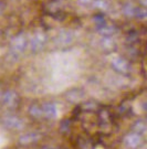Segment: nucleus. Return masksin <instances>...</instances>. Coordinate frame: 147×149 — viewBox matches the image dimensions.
Wrapping results in <instances>:
<instances>
[{
    "mask_svg": "<svg viewBox=\"0 0 147 149\" xmlns=\"http://www.w3.org/2000/svg\"><path fill=\"white\" fill-rule=\"evenodd\" d=\"M1 124L8 130H15V132H21L26 128L24 120L16 115H6L1 119Z\"/></svg>",
    "mask_w": 147,
    "mask_h": 149,
    "instance_id": "1",
    "label": "nucleus"
},
{
    "mask_svg": "<svg viewBox=\"0 0 147 149\" xmlns=\"http://www.w3.org/2000/svg\"><path fill=\"white\" fill-rule=\"evenodd\" d=\"M1 102L4 104V106L7 107L8 109L15 111L19 107L20 104V96L13 90H7L2 93L1 96Z\"/></svg>",
    "mask_w": 147,
    "mask_h": 149,
    "instance_id": "2",
    "label": "nucleus"
},
{
    "mask_svg": "<svg viewBox=\"0 0 147 149\" xmlns=\"http://www.w3.org/2000/svg\"><path fill=\"white\" fill-rule=\"evenodd\" d=\"M28 47V39L27 36L21 33L18 34L10 43V51L12 54H21L24 52V50Z\"/></svg>",
    "mask_w": 147,
    "mask_h": 149,
    "instance_id": "3",
    "label": "nucleus"
},
{
    "mask_svg": "<svg viewBox=\"0 0 147 149\" xmlns=\"http://www.w3.org/2000/svg\"><path fill=\"white\" fill-rule=\"evenodd\" d=\"M123 143L127 149H138L143 144V136L137 133L131 132L124 137Z\"/></svg>",
    "mask_w": 147,
    "mask_h": 149,
    "instance_id": "4",
    "label": "nucleus"
},
{
    "mask_svg": "<svg viewBox=\"0 0 147 149\" xmlns=\"http://www.w3.org/2000/svg\"><path fill=\"white\" fill-rule=\"evenodd\" d=\"M112 66L120 74L128 75L132 72V65L130 63V61H127L122 56H118V58L113 60L112 61Z\"/></svg>",
    "mask_w": 147,
    "mask_h": 149,
    "instance_id": "5",
    "label": "nucleus"
},
{
    "mask_svg": "<svg viewBox=\"0 0 147 149\" xmlns=\"http://www.w3.org/2000/svg\"><path fill=\"white\" fill-rule=\"evenodd\" d=\"M48 37L44 32H37L30 40V49L33 52H39L44 48L47 43Z\"/></svg>",
    "mask_w": 147,
    "mask_h": 149,
    "instance_id": "6",
    "label": "nucleus"
},
{
    "mask_svg": "<svg viewBox=\"0 0 147 149\" xmlns=\"http://www.w3.org/2000/svg\"><path fill=\"white\" fill-rule=\"evenodd\" d=\"M42 137H43V135L41 133H39V132H31V133H27L24 135L20 136L19 139H18V141L22 146H27V145H31L37 143L40 139H42Z\"/></svg>",
    "mask_w": 147,
    "mask_h": 149,
    "instance_id": "7",
    "label": "nucleus"
},
{
    "mask_svg": "<svg viewBox=\"0 0 147 149\" xmlns=\"http://www.w3.org/2000/svg\"><path fill=\"white\" fill-rule=\"evenodd\" d=\"M42 114H43V117L47 118V119H54L58 115V109H57V106L53 104V103H50V102H47L42 105Z\"/></svg>",
    "mask_w": 147,
    "mask_h": 149,
    "instance_id": "8",
    "label": "nucleus"
},
{
    "mask_svg": "<svg viewBox=\"0 0 147 149\" xmlns=\"http://www.w3.org/2000/svg\"><path fill=\"white\" fill-rule=\"evenodd\" d=\"M83 95H84V92L81 88H72V90L68 91L65 93V98L70 103L76 104V103H79L83 98Z\"/></svg>",
    "mask_w": 147,
    "mask_h": 149,
    "instance_id": "9",
    "label": "nucleus"
},
{
    "mask_svg": "<svg viewBox=\"0 0 147 149\" xmlns=\"http://www.w3.org/2000/svg\"><path fill=\"white\" fill-rule=\"evenodd\" d=\"M99 27V32H100L102 36H104V37L108 38L111 37L112 34H114L116 31H117V28L115 26H113V24H107L106 21L104 23H102L100 26H97Z\"/></svg>",
    "mask_w": 147,
    "mask_h": 149,
    "instance_id": "10",
    "label": "nucleus"
},
{
    "mask_svg": "<svg viewBox=\"0 0 147 149\" xmlns=\"http://www.w3.org/2000/svg\"><path fill=\"white\" fill-rule=\"evenodd\" d=\"M72 34L69 33V32H61L59 33L58 38H57V44H60V45H66V44H71L72 42Z\"/></svg>",
    "mask_w": 147,
    "mask_h": 149,
    "instance_id": "11",
    "label": "nucleus"
},
{
    "mask_svg": "<svg viewBox=\"0 0 147 149\" xmlns=\"http://www.w3.org/2000/svg\"><path fill=\"white\" fill-rule=\"evenodd\" d=\"M29 114L30 116L36 119H40L43 117V114H42V107L39 104H32L31 106L29 107Z\"/></svg>",
    "mask_w": 147,
    "mask_h": 149,
    "instance_id": "12",
    "label": "nucleus"
},
{
    "mask_svg": "<svg viewBox=\"0 0 147 149\" xmlns=\"http://www.w3.org/2000/svg\"><path fill=\"white\" fill-rule=\"evenodd\" d=\"M132 128H133V132L134 133L143 135V134L146 132V123H145V120H143V119H138V120H136V122L133 124Z\"/></svg>",
    "mask_w": 147,
    "mask_h": 149,
    "instance_id": "13",
    "label": "nucleus"
},
{
    "mask_svg": "<svg viewBox=\"0 0 147 149\" xmlns=\"http://www.w3.org/2000/svg\"><path fill=\"white\" fill-rule=\"evenodd\" d=\"M123 12L126 17L128 18H136V12H137V7H135L132 3H127L124 6L123 8Z\"/></svg>",
    "mask_w": 147,
    "mask_h": 149,
    "instance_id": "14",
    "label": "nucleus"
},
{
    "mask_svg": "<svg viewBox=\"0 0 147 149\" xmlns=\"http://www.w3.org/2000/svg\"><path fill=\"white\" fill-rule=\"evenodd\" d=\"M93 5L94 7L99 8L101 10H106L107 7H108V3L106 0H93Z\"/></svg>",
    "mask_w": 147,
    "mask_h": 149,
    "instance_id": "15",
    "label": "nucleus"
},
{
    "mask_svg": "<svg viewBox=\"0 0 147 149\" xmlns=\"http://www.w3.org/2000/svg\"><path fill=\"white\" fill-rule=\"evenodd\" d=\"M97 107L99 105L95 102H86L83 104V108L88 109V111H95V109H97Z\"/></svg>",
    "mask_w": 147,
    "mask_h": 149,
    "instance_id": "16",
    "label": "nucleus"
},
{
    "mask_svg": "<svg viewBox=\"0 0 147 149\" xmlns=\"http://www.w3.org/2000/svg\"><path fill=\"white\" fill-rule=\"evenodd\" d=\"M103 45H105L106 49H108V51L115 48V44L113 43V41L111 40L110 38H105L104 40H103Z\"/></svg>",
    "mask_w": 147,
    "mask_h": 149,
    "instance_id": "17",
    "label": "nucleus"
},
{
    "mask_svg": "<svg viewBox=\"0 0 147 149\" xmlns=\"http://www.w3.org/2000/svg\"><path fill=\"white\" fill-rule=\"evenodd\" d=\"M79 2L81 3V5L88 6V5H91V3H93V0H79Z\"/></svg>",
    "mask_w": 147,
    "mask_h": 149,
    "instance_id": "18",
    "label": "nucleus"
},
{
    "mask_svg": "<svg viewBox=\"0 0 147 149\" xmlns=\"http://www.w3.org/2000/svg\"><path fill=\"white\" fill-rule=\"evenodd\" d=\"M2 93H4V91L1 90V87H0V101H1V96H2Z\"/></svg>",
    "mask_w": 147,
    "mask_h": 149,
    "instance_id": "19",
    "label": "nucleus"
},
{
    "mask_svg": "<svg viewBox=\"0 0 147 149\" xmlns=\"http://www.w3.org/2000/svg\"><path fill=\"white\" fill-rule=\"evenodd\" d=\"M2 9H4V6H2V3H1V2H0V12H1V11H2Z\"/></svg>",
    "mask_w": 147,
    "mask_h": 149,
    "instance_id": "20",
    "label": "nucleus"
},
{
    "mask_svg": "<svg viewBox=\"0 0 147 149\" xmlns=\"http://www.w3.org/2000/svg\"><path fill=\"white\" fill-rule=\"evenodd\" d=\"M41 149H55V148H52V147H42Z\"/></svg>",
    "mask_w": 147,
    "mask_h": 149,
    "instance_id": "21",
    "label": "nucleus"
}]
</instances>
